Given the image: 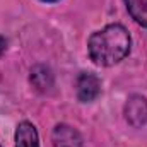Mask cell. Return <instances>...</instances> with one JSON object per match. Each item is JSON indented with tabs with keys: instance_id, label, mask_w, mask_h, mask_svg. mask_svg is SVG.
Here are the masks:
<instances>
[{
	"instance_id": "6da1fadb",
	"label": "cell",
	"mask_w": 147,
	"mask_h": 147,
	"mask_svg": "<svg viewBox=\"0 0 147 147\" xmlns=\"http://www.w3.org/2000/svg\"><path fill=\"white\" fill-rule=\"evenodd\" d=\"M87 50L96 65L111 67L130 53V34L123 26L110 24L89 38Z\"/></svg>"
},
{
	"instance_id": "7a4b0ae2",
	"label": "cell",
	"mask_w": 147,
	"mask_h": 147,
	"mask_svg": "<svg viewBox=\"0 0 147 147\" xmlns=\"http://www.w3.org/2000/svg\"><path fill=\"white\" fill-rule=\"evenodd\" d=\"M101 92V82L94 74H80L77 79V98L82 103L94 101Z\"/></svg>"
},
{
	"instance_id": "3957f363",
	"label": "cell",
	"mask_w": 147,
	"mask_h": 147,
	"mask_svg": "<svg viewBox=\"0 0 147 147\" xmlns=\"http://www.w3.org/2000/svg\"><path fill=\"white\" fill-rule=\"evenodd\" d=\"M125 116L132 127H142L147 121V101L142 96H132L125 105Z\"/></svg>"
},
{
	"instance_id": "277c9868",
	"label": "cell",
	"mask_w": 147,
	"mask_h": 147,
	"mask_svg": "<svg viewBox=\"0 0 147 147\" xmlns=\"http://www.w3.org/2000/svg\"><path fill=\"white\" fill-rule=\"evenodd\" d=\"M51 142L53 147H82V139L79 132L65 123H60L53 128Z\"/></svg>"
},
{
	"instance_id": "5b68a950",
	"label": "cell",
	"mask_w": 147,
	"mask_h": 147,
	"mask_svg": "<svg viewBox=\"0 0 147 147\" xmlns=\"http://www.w3.org/2000/svg\"><path fill=\"white\" fill-rule=\"evenodd\" d=\"M16 147H39L36 127L29 121H21L16 130Z\"/></svg>"
},
{
	"instance_id": "8992f818",
	"label": "cell",
	"mask_w": 147,
	"mask_h": 147,
	"mask_svg": "<svg viewBox=\"0 0 147 147\" xmlns=\"http://www.w3.org/2000/svg\"><path fill=\"white\" fill-rule=\"evenodd\" d=\"M125 3L132 19L137 24L147 28V0H125Z\"/></svg>"
},
{
	"instance_id": "52a82bcc",
	"label": "cell",
	"mask_w": 147,
	"mask_h": 147,
	"mask_svg": "<svg viewBox=\"0 0 147 147\" xmlns=\"http://www.w3.org/2000/svg\"><path fill=\"white\" fill-rule=\"evenodd\" d=\"M31 82L36 86L38 89L45 91V89L51 87L53 77H51V74H50V70L46 67H36V69L31 70Z\"/></svg>"
},
{
	"instance_id": "ba28073f",
	"label": "cell",
	"mask_w": 147,
	"mask_h": 147,
	"mask_svg": "<svg viewBox=\"0 0 147 147\" xmlns=\"http://www.w3.org/2000/svg\"><path fill=\"white\" fill-rule=\"evenodd\" d=\"M5 46H7V41H5V38L0 36V55L5 51Z\"/></svg>"
},
{
	"instance_id": "9c48e42d",
	"label": "cell",
	"mask_w": 147,
	"mask_h": 147,
	"mask_svg": "<svg viewBox=\"0 0 147 147\" xmlns=\"http://www.w3.org/2000/svg\"><path fill=\"white\" fill-rule=\"evenodd\" d=\"M43 2H58V0H43Z\"/></svg>"
},
{
	"instance_id": "30bf717a",
	"label": "cell",
	"mask_w": 147,
	"mask_h": 147,
	"mask_svg": "<svg viewBox=\"0 0 147 147\" xmlns=\"http://www.w3.org/2000/svg\"><path fill=\"white\" fill-rule=\"evenodd\" d=\"M0 147H2V146H0Z\"/></svg>"
}]
</instances>
